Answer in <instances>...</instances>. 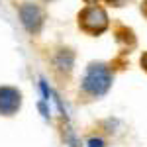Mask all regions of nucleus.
<instances>
[{
	"label": "nucleus",
	"instance_id": "1",
	"mask_svg": "<svg viewBox=\"0 0 147 147\" xmlns=\"http://www.w3.org/2000/svg\"><path fill=\"white\" fill-rule=\"evenodd\" d=\"M110 84H112V75H110V71L104 65L92 63L90 67L86 69L84 79H82V90L86 92V94H90V96H102V94L108 92Z\"/></svg>",
	"mask_w": 147,
	"mask_h": 147
},
{
	"label": "nucleus",
	"instance_id": "2",
	"mask_svg": "<svg viewBox=\"0 0 147 147\" xmlns=\"http://www.w3.org/2000/svg\"><path fill=\"white\" fill-rule=\"evenodd\" d=\"M79 26L82 32H86L90 35H98L108 28V16H106L104 8L92 4V6H86L84 10H80Z\"/></svg>",
	"mask_w": 147,
	"mask_h": 147
},
{
	"label": "nucleus",
	"instance_id": "3",
	"mask_svg": "<svg viewBox=\"0 0 147 147\" xmlns=\"http://www.w3.org/2000/svg\"><path fill=\"white\" fill-rule=\"evenodd\" d=\"M20 18H22V24L26 26V30L30 34H37L43 26V10L37 6V4H32V2H24L20 6Z\"/></svg>",
	"mask_w": 147,
	"mask_h": 147
},
{
	"label": "nucleus",
	"instance_id": "4",
	"mask_svg": "<svg viewBox=\"0 0 147 147\" xmlns=\"http://www.w3.org/2000/svg\"><path fill=\"white\" fill-rule=\"evenodd\" d=\"M22 104V96L16 88L10 86H0V114L2 116H12L18 112Z\"/></svg>",
	"mask_w": 147,
	"mask_h": 147
},
{
	"label": "nucleus",
	"instance_id": "5",
	"mask_svg": "<svg viewBox=\"0 0 147 147\" xmlns=\"http://www.w3.org/2000/svg\"><path fill=\"white\" fill-rule=\"evenodd\" d=\"M108 4H112V6H124V4H127L129 0H106Z\"/></svg>",
	"mask_w": 147,
	"mask_h": 147
},
{
	"label": "nucleus",
	"instance_id": "6",
	"mask_svg": "<svg viewBox=\"0 0 147 147\" xmlns=\"http://www.w3.org/2000/svg\"><path fill=\"white\" fill-rule=\"evenodd\" d=\"M141 67L147 71V53H143V57H141Z\"/></svg>",
	"mask_w": 147,
	"mask_h": 147
},
{
	"label": "nucleus",
	"instance_id": "7",
	"mask_svg": "<svg viewBox=\"0 0 147 147\" xmlns=\"http://www.w3.org/2000/svg\"><path fill=\"white\" fill-rule=\"evenodd\" d=\"M141 12H143V16L147 18V0L143 2V4H141Z\"/></svg>",
	"mask_w": 147,
	"mask_h": 147
},
{
	"label": "nucleus",
	"instance_id": "8",
	"mask_svg": "<svg viewBox=\"0 0 147 147\" xmlns=\"http://www.w3.org/2000/svg\"><path fill=\"white\" fill-rule=\"evenodd\" d=\"M84 2H96V0H84Z\"/></svg>",
	"mask_w": 147,
	"mask_h": 147
}]
</instances>
